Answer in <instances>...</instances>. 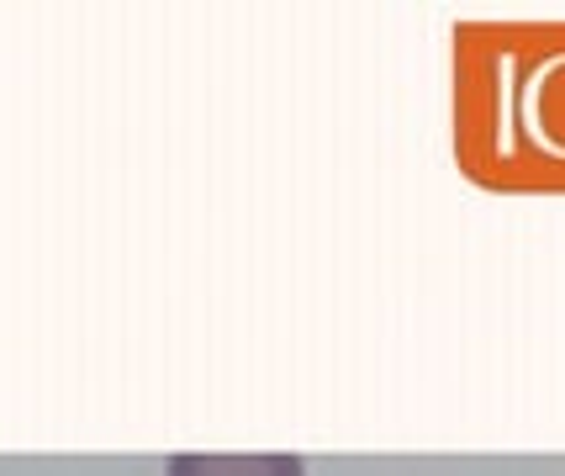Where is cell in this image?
<instances>
[{
	"label": "cell",
	"mask_w": 565,
	"mask_h": 476,
	"mask_svg": "<svg viewBox=\"0 0 565 476\" xmlns=\"http://www.w3.org/2000/svg\"><path fill=\"white\" fill-rule=\"evenodd\" d=\"M164 476H307L296 455H174Z\"/></svg>",
	"instance_id": "1"
}]
</instances>
